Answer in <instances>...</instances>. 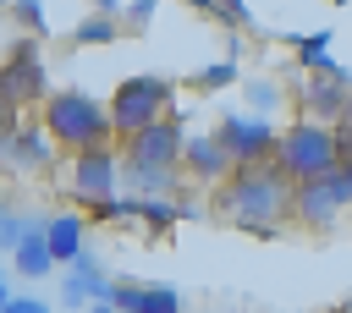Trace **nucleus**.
<instances>
[{
	"mask_svg": "<svg viewBox=\"0 0 352 313\" xmlns=\"http://www.w3.org/2000/svg\"><path fill=\"white\" fill-rule=\"evenodd\" d=\"M292 198H297V187L280 176L275 159H270V165H242V170H231V176L214 187V203H220V209L231 214V225L248 231V236H275L280 220L292 214Z\"/></svg>",
	"mask_w": 352,
	"mask_h": 313,
	"instance_id": "nucleus-1",
	"label": "nucleus"
},
{
	"mask_svg": "<svg viewBox=\"0 0 352 313\" xmlns=\"http://www.w3.org/2000/svg\"><path fill=\"white\" fill-rule=\"evenodd\" d=\"M38 121H44V126L55 132V143L72 148V154H82V148H110V137H116L110 104H99V99L82 93V88H55V93L44 99Z\"/></svg>",
	"mask_w": 352,
	"mask_h": 313,
	"instance_id": "nucleus-2",
	"label": "nucleus"
},
{
	"mask_svg": "<svg viewBox=\"0 0 352 313\" xmlns=\"http://www.w3.org/2000/svg\"><path fill=\"white\" fill-rule=\"evenodd\" d=\"M176 110V77L165 71H138V77H121L116 93H110V121H116V137H138L148 132L154 121H165Z\"/></svg>",
	"mask_w": 352,
	"mask_h": 313,
	"instance_id": "nucleus-3",
	"label": "nucleus"
},
{
	"mask_svg": "<svg viewBox=\"0 0 352 313\" xmlns=\"http://www.w3.org/2000/svg\"><path fill=\"white\" fill-rule=\"evenodd\" d=\"M275 165H280V176H286L292 187L330 176V170L341 165V148H336V126H324V121H292V126H280V143H275Z\"/></svg>",
	"mask_w": 352,
	"mask_h": 313,
	"instance_id": "nucleus-4",
	"label": "nucleus"
},
{
	"mask_svg": "<svg viewBox=\"0 0 352 313\" xmlns=\"http://www.w3.org/2000/svg\"><path fill=\"white\" fill-rule=\"evenodd\" d=\"M187 126H182V115L170 110L165 121H154L148 132H138V137H126L121 143V159H126V170H176L182 165V154H187Z\"/></svg>",
	"mask_w": 352,
	"mask_h": 313,
	"instance_id": "nucleus-5",
	"label": "nucleus"
},
{
	"mask_svg": "<svg viewBox=\"0 0 352 313\" xmlns=\"http://www.w3.org/2000/svg\"><path fill=\"white\" fill-rule=\"evenodd\" d=\"M214 137L226 143V154H231L236 170L242 165H270L275 159V143H280V132H275L270 115H236V110H226L214 121Z\"/></svg>",
	"mask_w": 352,
	"mask_h": 313,
	"instance_id": "nucleus-6",
	"label": "nucleus"
},
{
	"mask_svg": "<svg viewBox=\"0 0 352 313\" xmlns=\"http://www.w3.org/2000/svg\"><path fill=\"white\" fill-rule=\"evenodd\" d=\"M341 209H352V165H336L330 176L319 181H302L297 198H292V214L314 231H330L341 220Z\"/></svg>",
	"mask_w": 352,
	"mask_h": 313,
	"instance_id": "nucleus-7",
	"label": "nucleus"
},
{
	"mask_svg": "<svg viewBox=\"0 0 352 313\" xmlns=\"http://www.w3.org/2000/svg\"><path fill=\"white\" fill-rule=\"evenodd\" d=\"M121 181H126V159L116 148H82V154H72V198L77 203L99 209V203L116 198Z\"/></svg>",
	"mask_w": 352,
	"mask_h": 313,
	"instance_id": "nucleus-8",
	"label": "nucleus"
},
{
	"mask_svg": "<svg viewBox=\"0 0 352 313\" xmlns=\"http://www.w3.org/2000/svg\"><path fill=\"white\" fill-rule=\"evenodd\" d=\"M297 110L302 121H352V71L336 66V71H319L297 88Z\"/></svg>",
	"mask_w": 352,
	"mask_h": 313,
	"instance_id": "nucleus-9",
	"label": "nucleus"
},
{
	"mask_svg": "<svg viewBox=\"0 0 352 313\" xmlns=\"http://www.w3.org/2000/svg\"><path fill=\"white\" fill-rule=\"evenodd\" d=\"M50 99V66L38 55V38H11L6 44V104Z\"/></svg>",
	"mask_w": 352,
	"mask_h": 313,
	"instance_id": "nucleus-10",
	"label": "nucleus"
},
{
	"mask_svg": "<svg viewBox=\"0 0 352 313\" xmlns=\"http://www.w3.org/2000/svg\"><path fill=\"white\" fill-rule=\"evenodd\" d=\"M55 154H60V143H55V132H50L44 121H16V126H6V159H11L16 170H50Z\"/></svg>",
	"mask_w": 352,
	"mask_h": 313,
	"instance_id": "nucleus-11",
	"label": "nucleus"
},
{
	"mask_svg": "<svg viewBox=\"0 0 352 313\" xmlns=\"http://www.w3.org/2000/svg\"><path fill=\"white\" fill-rule=\"evenodd\" d=\"M110 275L99 269V258L94 253H82L72 269H66V280H60V308H72V313H88L94 302H110Z\"/></svg>",
	"mask_w": 352,
	"mask_h": 313,
	"instance_id": "nucleus-12",
	"label": "nucleus"
},
{
	"mask_svg": "<svg viewBox=\"0 0 352 313\" xmlns=\"http://www.w3.org/2000/svg\"><path fill=\"white\" fill-rule=\"evenodd\" d=\"M110 302L121 313H187L182 308V291L176 286H160V280H116L110 286Z\"/></svg>",
	"mask_w": 352,
	"mask_h": 313,
	"instance_id": "nucleus-13",
	"label": "nucleus"
},
{
	"mask_svg": "<svg viewBox=\"0 0 352 313\" xmlns=\"http://www.w3.org/2000/svg\"><path fill=\"white\" fill-rule=\"evenodd\" d=\"M182 165H187V176H192V181H214V187L236 170V165H231V154H226V143H220L214 132H192V137H187Z\"/></svg>",
	"mask_w": 352,
	"mask_h": 313,
	"instance_id": "nucleus-14",
	"label": "nucleus"
},
{
	"mask_svg": "<svg viewBox=\"0 0 352 313\" xmlns=\"http://www.w3.org/2000/svg\"><path fill=\"white\" fill-rule=\"evenodd\" d=\"M11 269L16 275H28V280H44L50 269H55V247H50V220H38L22 242H16V253H11Z\"/></svg>",
	"mask_w": 352,
	"mask_h": 313,
	"instance_id": "nucleus-15",
	"label": "nucleus"
},
{
	"mask_svg": "<svg viewBox=\"0 0 352 313\" xmlns=\"http://www.w3.org/2000/svg\"><path fill=\"white\" fill-rule=\"evenodd\" d=\"M50 247H55V264H77L88 253V225L82 214H50Z\"/></svg>",
	"mask_w": 352,
	"mask_h": 313,
	"instance_id": "nucleus-16",
	"label": "nucleus"
},
{
	"mask_svg": "<svg viewBox=\"0 0 352 313\" xmlns=\"http://www.w3.org/2000/svg\"><path fill=\"white\" fill-rule=\"evenodd\" d=\"M292 55H297L302 71H336V60H330V27L297 33V38H292Z\"/></svg>",
	"mask_w": 352,
	"mask_h": 313,
	"instance_id": "nucleus-17",
	"label": "nucleus"
},
{
	"mask_svg": "<svg viewBox=\"0 0 352 313\" xmlns=\"http://www.w3.org/2000/svg\"><path fill=\"white\" fill-rule=\"evenodd\" d=\"M242 99L253 104V115H275L286 104V88L275 77H242Z\"/></svg>",
	"mask_w": 352,
	"mask_h": 313,
	"instance_id": "nucleus-18",
	"label": "nucleus"
},
{
	"mask_svg": "<svg viewBox=\"0 0 352 313\" xmlns=\"http://www.w3.org/2000/svg\"><path fill=\"white\" fill-rule=\"evenodd\" d=\"M126 192H138V198H176V170H126Z\"/></svg>",
	"mask_w": 352,
	"mask_h": 313,
	"instance_id": "nucleus-19",
	"label": "nucleus"
},
{
	"mask_svg": "<svg viewBox=\"0 0 352 313\" xmlns=\"http://www.w3.org/2000/svg\"><path fill=\"white\" fill-rule=\"evenodd\" d=\"M77 44H116L121 38V22L116 16H99V11H88L82 22H77V33H72Z\"/></svg>",
	"mask_w": 352,
	"mask_h": 313,
	"instance_id": "nucleus-20",
	"label": "nucleus"
},
{
	"mask_svg": "<svg viewBox=\"0 0 352 313\" xmlns=\"http://www.w3.org/2000/svg\"><path fill=\"white\" fill-rule=\"evenodd\" d=\"M11 16L28 27V38H44V33H50V11H44V0H11Z\"/></svg>",
	"mask_w": 352,
	"mask_h": 313,
	"instance_id": "nucleus-21",
	"label": "nucleus"
},
{
	"mask_svg": "<svg viewBox=\"0 0 352 313\" xmlns=\"http://www.w3.org/2000/svg\"><path fill=\"white\" fill-rule=\"evenodd\" d=\"M33 225H38V214H22V209H6V220H0V247H6V253H16V242H22V236H28Z\"/></svg>",
	"mask_w": 352,
	"mask_h": 313,
	"instance_id": "nucleus-22",
	"label": "nucleus"
},
{
	"mask_svg": "<svg viewBox=\"0 0 352 313\" xmlns=\"http://www.w3.org/2000/svg\"><path fill=\"white\" fill-rule=\"evenodd\" d=\"M236 82V60H209L204 71H198V88H209V93H220V88H231Z\"/></svg>",
	"mask_w": 352,
	"mask_h": 313,
	"instance_id": "nucleus-23",
	"label": "nucleus"
},
{
	"mask_svg": "<svg viewBox=\"0 0 352 313\" xmlns=\"http://www.w3.org/2000/svg\"><path fill=\"white\" fill-rule=\"evenodd\" d=\"M0 313H55V308H50L44 297H16L11 280H6V286H0Z\"/></svg>",
	"mask_w": 352,
	"mask_h": 313,
	"instance_id": "nucleus-24",
	"label": "nucleus"
},
{
	"mask_svg": "<svg viewBox=\"0 0 352 313\" xmlns=\"http://www.w3.org/2000/svg\"><path fill=\"white\" fill-rule=\"evenodd\" d=\"M154 11H160V0H126V11H121V16H126L132 27H148V22H154Z\"/></svg>",
	"mask_w": 352,
	"mask_h": 313,
	"instance_id": "nucleus-25",
	"label": "nucleus"
},
{
	"mask_svg": "<svg viewBox=\"0 0 352 313\" xmlns=\"http://www.w3.org/2000/svg\"><path fill=\"white\" fill-rule=\"evenodd\" d=\"M336 148H341V165H352V121L336 126Z\"/></svg>",
	"mask_w": 352,
	"mask_h": 313,
	"instance_id": "nucleus-26",
	"label": "nucleus"
},
{
	"mask_svg": "<svg viewBox=\"0 0 352 313\" xmlns=\"http://www.w3.org/2000/svg\"><path fill=\"white\" fill-rule=\"evenodd\" d=\"M94 11H99V16H121V11H126V0H94Z\"/></svg>",
	"mask_w": 352,
	"mask_h": 313,
	"instance_id": "nucleus-27",
	"label": "nucleus"
},
{
	"mask_svg": "<svg viewBox=\"0 0 352 313\" xmlns=\"http://www.w3.org/2000/svg\"><path fill=\"white\" fill-rule=\"evenodd\" d=\"M88 313H121V308H116V302H94Z\"/></svg>",
	"mask_w": 352,
	"mask_h": 313,
	"instance_id": "nucleus-28",
	"label": "nucleus"
},
{
	"mask_svg": "<svg viewBox=\"0 0 352 313\" xmlns=\"http://www.w3.org/2000/svg\"><path fill=\"white\" fill-rule=\"evenodd\" d=\"M330 5H352V0H330Z\"/></svg>",
	"mask_w": 352,
	"mask_h": 313,
	"instance_id": "nucleus-29",
	"label": "nucleus"
}]
</instances>
